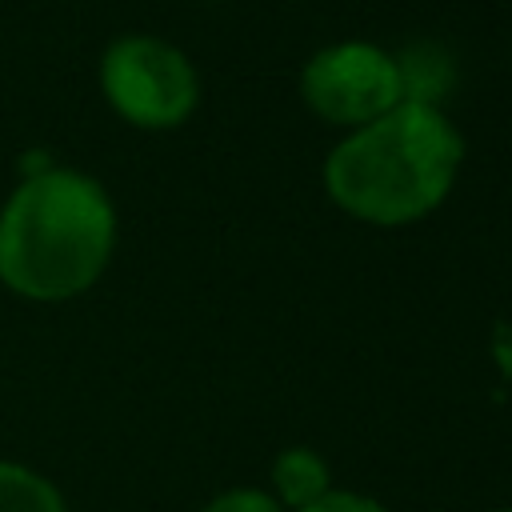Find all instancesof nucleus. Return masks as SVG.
<instances>
[{
    "instance_id": "423d86ee",
    "label": "nucleus",
    "mask_w": 512,
    "mask_h": 512,
    "mask_svg": "<svg viewBox=\"0 0 512 512\" xmlns=\"http://www.w3.org/2000/svg\"><path fill=\"white\" fill-rule=\"evenodd\" d=\"M0 512H68V500L44 472L0 460Z\"/></svg>"
},
{
    "instance_id": "7ed1b4c3",
    "label": "nucleus",
    "mask_w": 512,
    "mask_h": 512,
    "mask_svg": "<svg viewBox=\"0 0 512 512\" xmlns=\"http://www.w3.org/2000/svg\"><path fill=\"white\" fill-rule=\"evenodd\" d=\"M100 92L108 108L132 128L164 132L180 128L200 104L196 64L168 40L128 32L100 56Z\"/></svg>"
},
{
    "instance_id": "f03ea898",
    "label": "nucleus",
    "mask_w": 512,
    "mask_h": 512,
    "mask_svg": "<svg viewBox=\"0 0 512 512\" xmlns=\"http://www.w3.org/2000/svg\"><path fill=\"white\" fill-rule=\"evenodd\" d=\"M460 160V128L432 104L400 100L328 152L324 188L352 220L400 228L440 208L456 184Z\"/></svg>"
},
{
    "instance_id": "1a4fd4ad",
    "label": "nucleus",
    "mask_w": 512,
    "mask_h": 512,
    "mask_svg": "<svg viewBox=\"0 0 512 512\" xmlns=\"http://www.w3.org/2000/svg\"><path fill=\"white\" fill-rule=\"evenodd\" d=\"M300 512H388V508L380 500L364 496V492H336V488H328L316 504H308Z\"/></svg>"
},
{
    "instance_id": "20e7f679",
    "label": "nucleus",
    "mask_w": 512,
    "mask_h": 512,
    "mask_svg": "<svg viewBox=\"0 0 512 512\" xmlns=\"http://www.w3.org/2000/svg\"><path fill=\"white\" fill-rule=\"evenodd\" d=\"M300 96L320 120L360 128V124H372L376 116L392 112L404 100L400 64L380 44L340 40V44L320 48L304 64Z\"/></svg>"
},
{
    "instance_id": "f257e3e1",
    "label": "nucleus",
    "mask_w": 512,
    "mask_h": 512,
    "mask_svg": "<svg viewBox=\"0 0 512 512\" xmlns=\"http://www.w3.org/2000/svg\"><path fill=\"white\" fill-rule=\"evenodd\" d=\"M116 252L108 188L64 164L28 172L0 204V284L32 304L84 296Z\"/></svg>"
},
{
    "instance_id": "6e6552de",
    "label": "nucleus",
    "mask_w": 512,
    "mask_h": 512,
    "mask_svg": "<svg viewBox=\"0 0 512 512\" xmlns=\"http://www.w3.org/2000/svg\"><path fill=\"white\" fill-rule=\"evenodd\" d=\"M204 512H284L276 504V496L260 492V488H228L220 496H212L204 504Z\"/></svg>"
},
{
    "instance_id": "39448f33",
    "label": "nucleus",
    "mask_w": 512,
    "mask_h": 512,
    "mask_svg": "<svg viewBox=\"0 0 512 512\" xmlns=\"http://www.w3.org/2000/svg\"><path fill=\"white\" fill-rule=\"evenodd\" d=\"M272 496L280 508H308L316 504L332 484H328V464L312 448H284L272 464Z\"/></svg>"
},
{
    "instance_id": "9d476101",
    "label": "nucleus",
    "mask_w": 512,
    "mask_h": 512,
    "mask_svg": "<svg viewBox=\"0 0 512 512\" xmlns=\"http://www.w3.org/2000/svg\"><path fill=\"white\" fill-rule=\"evenodd\" d=\"M496 512H512V508H496Z\"/></svg>"
},
{
    "instance_id": "0eeeda50",
    "label": "nucleus",
    "mask_w": 512,
    "mask_h": 512,
    "mask_svg": "<svg viewBox=\"0 0 512 512\" xmlns=\"http://www.w3.org/2000/svg\"><path fill=\"white\" fill-rule=\"evenodd\" d=\"M400 64V84H404V100H416V104H432L440 108V92L448 88V60L440 48L432 44H420L412 48L408 56H396Z\"/></svg>"
}]
</instances>
